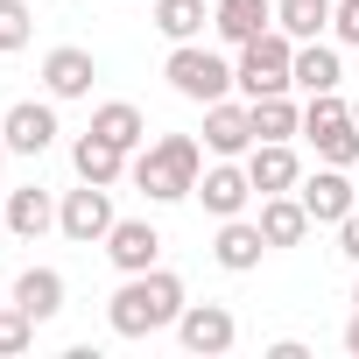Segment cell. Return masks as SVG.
I'll use <instances>...</instances> for the list:
<instances>
[{
	"label": "cell",
	"mask_w": 359,
	"mask_h": 359,
	"mask_svg": "<svg viewBox=\"0 0 359 359\" xmlns=\"http://www.w3.org/2000/svg\"><path fill=\"white\" fill-rule=\"evenodd\" d=\"M345 64L331 43H296V92H338Z\"/></svg>",
	"instance_id": "cell-21"
},
{
	"label": "cell",
	"mask_w": 359,
	"mask_h": 359,
	"mask_svg": "<svg viewBox=\"0 0 359 359\" xmlns=\"http://www.w3.org/2000/svg\"><path fill=\"white\" fill-rule=\"evenodd\" d=\"M113 184H78V191H64V205H57V233L64 240H78V247H106V233H113Z\"/></svg>",
	"instance_id": "cell-6"
},
{
	"label": "cell",
	"mask_w": 359,
	"mask_h": 359,
	"mask_svg": "<svg viewBox=\"0 0 359 359\" xmlns=\"http://www.w3.org/2000/svg\"><path fill=\"white\" fill-rule=\"evenodd\" d=\"M205 148L212 155H247L254 148V106H233V99H212L205 106Z\"/></svg>",
	"instance_id": "cell-12"
},
{
	"label": "cell",
	"mask_w": 359,
	"mask_h": 359,
	"mask_svg": "<svg viewBox=\"0 0 359 359\" xmlns=\"http://www.w3.org/2000/svg\"><path fill=\"white\" fill-rule=\"evenodd\" d=\"M212 29L219 43H254L261 29H275V0H212Z\"/></svg>",
	"instance_id": "cell-15"
},
{
	"label": "cell",
	"mask_w": 359,
	"mask_h": 359,
	"mask_svg": "<svg viewBox=\"0 0 359 359\" xmlns=\"http://www.w3.org/2000/svg\"><path fill=\"white\" fill-rule=\"evenodd\" d=\"M71 162H78V176H85V184H120V176H127V148H113L106 134H78V148H71Z\"/></svg>",
	"instance_id": "cell-17"
},
{
	"label": "cell",
	"mask_w": 359,
	"mask_h": 359,
	"mask_svg": "<svg viewBox=\"0 0 359 359\" xmlns=\"http://www.w3.org/2000/svg\"><path fill=\"white\" fill-rule=\"evenodd\" d=\"M338 254L359 268V212H345V219H338Z\"/></svg>",
	"instance_id": "cell-29"
},
{
	"label": "cell",
	"mask_w": 359,
	"mask_h": 359,
	"mask_svg": "<svg viewBox=\"0 0 359 359\" xmlns=\"http://www.w3.org/2000/svg\"><path fill=\"white\" fill-rule=\"evenodd\" d=\"M296 198H303L310 226H338L345 212H359V191L345 184V169H338V162H324L317 176H303V184H296Z\"/></svg>",
	"instance_id": "cell-9"
},
{
	"label": "cell",
	"mask_w": 359,
	"mask_h": 359,
	"mask_svg": "<svg viewBox=\"0 0 359 359\" xmlns=\"http://www.w3.org/2000/svg\"><path fill=\"white\" fill-rule=\"evenodd\" d=\"M15 303H22L36 324H50V317L64 310V275H57V268H22V275H15Z\"/></svg>",
	"instance_id": "cell-19"
},
{
	"label": "cell",
	"mask_w": 359,
	"mask_h": 359,
	"mask_svg": "<svg viewBox=\"0 0 359 359\" xmlns=\"http://www.w3.org/2000/svg\"><path fill=\"white\" fill-rule=\"evenodd\" d=\"M254 106V141H289V134H303V106L289 99V92H268V99H247Z\"/></svg>",
	"instance_id": "cell-23"
},
{
	"label": "cell",
	"mask_w": 359,
	"mask_h": 359,
	"mask_svg": "<svg viewBox=\"0 0 359 359\" xmlns=\"http://www.w3.org/2000/svg\"><path fill=\"white\" fill-rule=\"evenodd\" d=\"M29 345H36V317L8 296V303H0V359H22Z\"/></svg>",
	"instance_id": "cell-26"
},
{
	"label": "cell",
	"mask_w": 359,
	"mask_h": 359,
	"mask_svg": "<svg viewBox=\"0 0 359 359\" xmlns=\"http://www.w3.org/2000/svg\"><path fill=\"white\" fill-rule=\"evenodd\" d=\"M162 78L176 85V99H191V106H212V99L233 92V64L219 50H198V43H176L169 64H162Z\"/></svg>",
	"instance_id": "cell-5"
},
{
	"label": "cell",
	"mask_w": 359,
	"mask_h": 359,
	"mask_svg": "<svg viewBox=\"0 0 359 359\" xmlns=\"http://www.w3.org/2000/svg\"><path fill=\"white\" fill-rule=\"evenodd\" d=\"M261 233H268V247H296V240L310 233V212H303V198H296V191H282V198H261Z\"/></svg>",
	"instance_id": "cell-20"
},
{
	"label": "cell",
	"mask_w": 359,
	"mask_h": 359,
	"mask_svg": "<svg viewBox=\"0 0 359 359\" xmlns=\"http://www.w3.org/2000/svg\"><path fill=\"white\" fill-rule=\"evenodd\" d=\"M106 261H113L120 275H141V268L162 261V233H155L148 219H113V233H106Z\"/></svg>",
	"instance_id": "cell-11"
},
{
	"label": "cell",
	"mask_w": 359,
	"mask_h": 359,
	"mask_svg": "<svg viewBox=\"0 0 359 359\" xmlns=\"http://www.w3.org/2000/svg\"><path fill=\"white\" fill-rule=\"evenodd\" d=\"M233 85L247 99H268V92H289L296 85V36L282 29H261L254 43H240V64H233Z\"/></svg>",
	"instance_id": "cell-3"
},
{
	"label": "cell",
	"mask_w": 359,
	"mask_h": 359,
	"mask_svg": "<svg viewBox=\"0 0 359 359\" xmlns=\"http://www.w3.org/2000/svg\"><path fill=\"white\" fill-rule=\"evenodd\" d=\"M0 226H8V198H0Z\"/></svg>",
	"instance_id": "cell-32"
},
{
	"label": "cell",
	"mask_w": 359,
	"mask_h": 359,
	"mask_svg": "<svg viewBox=\"0 0 359 359\" xmlns=\"http://www.w3.org/2000/svg\"><path fill=\"white\" fill-rule=\"evenodd\" d=\"M92 78H99V64H92V50H78V43H64V50L43 57V92H50V99H85Z\"/></svg>",
	"instance_id": "cell-14"
},
{
	"label": "cell",
	"mask_w": 359,
	"mask_h": 359,
	"mask_svg": "<svg viewBox=\"0 0 359 359\" xmlns=\"http://www.w3.org/2000/svg\"><path fill=\"white\" fill-rule=\"evenodd\" d=\"M303 141L317 148V162L352 169V162H359V120H352V106H345L338 92H310V106H303Z\"/></svg>",
	"instance_id": "cell-4"
},
{
	"label": "cell",
	"mask_w": 359,
	"mask_h": 359,
	"mask_svg": "<svg viewBox=\"0 0 359 359\" xmlns=\"http://www.w3.org/2000/svg\"><path fill=\"white\" fill-rule=\"evenodd\" d=\"M352 120H359V99H352Z\"/></svg>",
	"instance_id": "cell-34"
},
{
	"label": "cell",
	"mask_w": 359,
	"mask_h": 359,
	"mask_svg": "<svg viewBox=\"0 0 359 359\" xmlns=\"http://www.w3.org/2000/svg\"><path fill=\"white\" fill-rule=\"evenodd\" d=\"M191 198H205V212H212V219H240V212H247V198H254V176H247V162L219 155V162L198 176V191H191Z\"/></svg>",
	"instance_id": "cell-8"
},
{
	"label": "cell",
	"mask_w": 359,
	"mask_h": 359,
	"mask_svg": "<svg viewBox=\"0 0 359 359\" xmlns=\"http://www.w3.org/2000/svg\"><path fill=\"white\" fill-rule=\"evenodd\" d=\"M331 36L345 50H359V0H338V8H331Z\"/></svg>",
	"instance_id": "cell-28"
},
{
	"label": "cell",
	"mask_w": 359,
	"mask_h": 359,
	"mask_svg": "<svg viewBox=\"0 0 359 359\" xmlns=\"http://www.w3.org/2000/svg\"><path fill=\"white\" fill-rule=\"evenodd\" d=\"M29 36H36V15H29V0H0V57H15Z\"/></svg>",
	"instance_id": "cell-27"
},
{
	"label": "cell",
	"mask_w": 359,
	"mask_h": 359,
	"mask_svg": "<svg viewBox=\"0 0 359 359\" xmlns=\"http://www.w3.org/2000/svg\"><path fill=\"white\" fill-rule=\"evenodd\" d=\"M331 8H338V0H275V29L296 36V43H317L331 29Z\"/></svg>",
	"instance_id": "cell-24"
},
{
	"label": "cell",
	"mask_w": 359,
	"mask_h": 359,
	"mask_svg": "<svg viewBox=\"0 0 359 359\" xmlns=\"http://www.w3.org/2000/svg\"><path fill=\"white\" fill-rule=\"evenodd\" d=\"M50 226H57V205H50V191H43V184L8 191V233H15V240H43Z\"/></svg>",
	"instance_id": "cell-18"
},
{
	"label": "cell",
	"mask_w": 359,
	"mask_h": 359,
	"mask_svg": "<svg viewBox=\"0 0 359 359\" xmlns=\"http://www.w3.org/2000/svg\"><path fill=\"white\" fill-rule=\"evenodd\" d=\"M127 176H134V191L148 205H176V198H191L198 176H205V141L198 134H162L141 155H127Z\"/></svg>",
	"instance_id": "cell-2"
},
{
	"label": "cell",
	"mask_w": 359,
	"mask_h": 359,
	"mask_svg": "<svg viewBox=\"0 0 359 359\" xmlns=\"http://www.w3.org/2000/svg\"><path fill=\"white\" fill-rule=\"evenodd\" d=\"M247 176H254V198H282V191L303 184V162H296L289 141H254L247 148Z\"/></svg>",
	"instance_id": "cell-10"
},
{
	"label": "cell",
	"mask_w": 359,
	"mask_h": 359,
	"mask_svg": "<svg viewBox=\"0 0 359 359\" xmlns=\"http://www.w3.org/2000/svg\"><path fill=\"white\" fill-rule=\"evenodd\" d=\"M205 22H212V15H205V0H155V29H162L169 43H198Z\"/></svg>",
	"instance_id": "cell-25"
},
{
	"label": "cell",
	"mask_w": 359,
	"mask_h": 359,
	"mask_svg": "<svg viewBox=\"0 0 359 359\" xmlns=\"http://www.w3.org/2000/svg\"><path fill=\"white\" fill-rule=\"evenodd\" d=\"M8 155H15V148H8V134H0V162H8Z\"/></svg>",
	"instance_id": "cell-31"
},
{
	"label": "cell",
	"mask_w": 359,
	"mask_h": 359,
	"mask_svg": "<svg viewBox=\"0 0 359 359\" xmlns=\"http://www.w3.org/2000/svg\"><path fill=\"white\" fill-rule=\"evenodd\" d=\"M345 352L359 359V310H352V324H345Z\"/></svg>",
	"instance_id": "cell-30"
},
{
	"label": "cell",
	"mask_w": 359,
	"mask_h": 359,
	"mask_svg": "<svg viewBox=\"0 0 359 359\" xmlns=\"http://www.w3.org/2000/svg\"><path fill=\"white\" fill-rule=\"evenodd\" d=\"M261 254H268V233H261V219H219L212 261H219L226 275H247V268H261Z\"/></svg>",
	"instance_id": "cell-13"
},
{
	"label": "cell",
	"mask_w": 359,
	"mask_h": 359,
	"mask_svg": "<svg viewBox=\"0 0 359 359\" xmlns=\"http://www.w3.org/2000/svg\"><path fill=\"white\" fill-rule=\"evenodd\" d=\"M352 310H359V282H352Z\"/></svg>",
	"instance_id": "cell-33"
},
{
	"label": "cell",
	"mask_w": 359,
	"mask_h": 359,
	"mask_svg": "<svg viewBox=\"0 0 359 359\" xmlns=\"http://www.w3.org/2000/svg\"><path fill=\"white\" fill-rule=\"evenodd\" d=\"M184 282H176L169 268H141V275H120V289H113V303H106V324L120 331V338H155V331H169L176 317H184Z\"/></svg>",
	"instance_id": "cell-1"
},
{
	"label": "cell",
	"mask_w": 359,
	"mask_h": 359,
	"mask_svg": "<svg viewBox=\"0 0 359 359\" xmlns=\"http://www.w3.org/2000/svg\"><path fill=\"white\" fill-rule=\"evenodd\" d=\"M92 134H106L113 148H127V155H134V148L148 141V120H141V106H127V99H106V106L92 113Z\"/></svg>",
	"instance_id": "cell-22"
},
{
	"label": "cell",
	"mask_w": 359,
	"mask_h": 359,
	"mask_svg": "<svg viewBox=\"0 0 359 359\" xmlns=\"http://www.w3.org/2000/svg\"><path fill=\"white\" fill-rule=\"evenodd\" d=\"M0 134H8L15 155H43V148L57 141V113L36 106V99H22V106H8V127H0Z\"/></svg>",
	"instance_id": "cell-16"
},
{
	"label": "cell",
	"mask_w": 359,
	"mask_h": 359,
	"mask_svg": "<svg viewBox=\"0 0 359 359\" xmlns=\"http://www.w3.org/2000/svg\"><path fill=\"white\" fill-rule=\"evenodd\" d=\"M176 338H184V352H198V359H219V352H233L240 317H233L226 303H184V317H176Z\"/></svg>",
	"instance_id": "cell-7"
}]
</instances>
